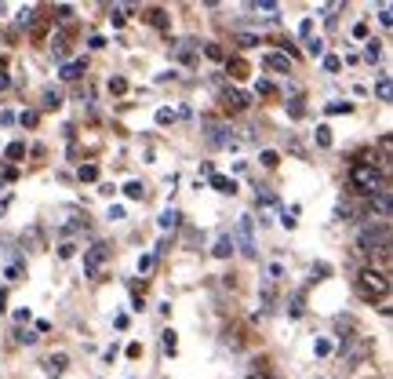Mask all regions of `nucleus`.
Here are the masks:
<instances>
[{
    "label": "nucleus",
    "mask_w": 393,
    "mask_h": 379,
    "mask_svg": "<svg viewBox=\"0 0 393 379\" xmlns=\"http://www.w3.org/2000/svg\"><path fill=\"white\" fill-rule=\"evenodd\" d=\"M262 66H266V70H273V73H288V70H292V55L270 51V55H262Z\"/></svg>",
    "instance_id": "39448f33"
},
{
    "label": "nucleus",
    "mask_w": 393,
    "mask_h": 379,
    "mask_svg": "<svg viewBox=\"0 0 393 379\" xmlns=\"http://www.w3.org/2000/svg\"><path fill=\"white\" fill-rule=\"evenodd\" d=\"M18 26L33 30V26H37V8H22V11H18Z\"/></svg>",
    "instance_id": "9d476101"
},
{
    "label": "nucleus",
    "mask_w": 393,
    "mask_h": 379,
    "mask_svg": "<svg viewBox=\"0 0 393 379\" xmlns=\"http://www.w3.org/2000/svg\"><path fill=\"white\" fill-rule=\"evenodd\" d=\"M124 216H127V212H124V204H113V208H109V219H113V223L124 219Z\"/></svg>",
    "instance_id": "c85d7f7f"
},
{
    "label": "nucleus",
    "mask_w": 393,
    "mask_h": 379,
    "mask_svg": "<svg viewBox=\"0 0 393 379\" xmlns=\"http://www.w3.org/2000/svg\"><path fill=\"white\" fill-rule=\"evenodd\" d=\"M51 368H55V372L66 368V354H51Z\"/></svg>",
    "instance_id": "cd10ccee"
},
{
    "label": "nucleus",
    "mask_w": 393,
    "mask_h": 379,
    "mask_svg": "<svg viewBox=\"0 0 393 379\" xmlns=\"http://www.w3.org/2000/svg\"><path fill=\"white\" fill-rule=\"evenodd\" d=\"M299 33H302V37H310V33H313V18H302V26H299Z\"/></svg>",
    "instance_id": "7c9ffc66"
},
{
    "label": "nucleus",
    "mask_w": 393,
    "mask_h": 379,
    "mask_svg": "<svg viewBox=\"0 0 393 379\" xmlns=\"http://www.w3.org/2000/svg\"><path fill=\"white\" fill-rule=\"evenodd\" d=\"M8 306V288H0V310Z\"/></svg>",
    "instance_id": "ea45409f"
},
{
    "label": "nucleus",
    "mask_w": 393,
    "mask_h": 379,
    "mask_svg": "<svg viewBox=\"0 0 393 379\" xmlns=\"http://www.w3.org/2000/svg\"><path fill=\"white\" fill-rule=\"evenodd\" d=\"M324 110L328 113H349V110H354V102H328Z\"/></svg>",
    "instance_id": "a211bd4d"
},
{
    "label": "nucleus",
    "mask_w": 393,
    "mask_h": 379,
    "mask_svg": "<svg viewBox=\"0 0 393 379\" xmlns=\"http://www.w3.org/2000/svg\"><path fill=\"white\" fill-rule=\"evenodd\" d=\"M354 37H357V40H364V37H368V26H364V23H357V26H354Z\"/></svg>",
    "instance_id": "4c0bfd02"
},
{
    "label": "nucleus",
    "mask_w": 393,
    "mask_h": 379,
    "mask_svg": "<svg viewBox=\"0 0 393 379\" xmlns=\"http://www.w3.org/2000/svg\"><path fill=\"white\" fill-rule=\"evenodd\" d=\"M379 23H382V26H389V23H393V15H389V4H382V8H379Z\"/></svg>",
    "instance_id": "bb28decb"
},
{
    "label": "nucleus",
    "mask_w": 393,
    "mask_h": 379,
    "mask_svg": "<svg viewBox=\"0 0 393 379\" xmlns=\"http://www.w3.org/2000/svg\"><path fill=\"white\" fill-rule=\"evenodd\" d=\"M317 146H332V128H328V124L317 128Z\"/></svg>",
    "instance_id": "6ab92c4d"
},
{
    "label": "nucleus",
    "mask_w": 393,
    "mask_h": 379,
    "mask_svg": "<svg viewBox=\"0 0 393 379\" xmlns=\"http://www.w3.org/2000/svg\"><path fill=\"white\" fill-rule=\"evenodd\" d=\"M18 343H37V332H18Z\"/></svg>",
    "instance_id": "c9c22d12"
},
{
    "label": "nucleus",
    "mask_w": 393,
    "mask_h": 379,
    "mask_svg": "<svg viewBox=\"0 0 393 379\" xmlns=\"http://www.w3.org/2000/svg\"><path fill=\"white\" fill-rule=\"evenodd\" d=\"M306 51H310L313 58H324V40L320 37H306Z\"/></svg>",
    "instance_id": "f8f14e48"
},
{
    "label": "nucleus",
    "mask_w": 393,
    "mask_h": 379,
    "mask_svg": "<svg viewBox=\"0 0 393 379\" xmlns=\"http://www.w3.org/2000/svg\"><path fill=\"white\" fill-rule=\"evenodd\" d=\"M262 18H270V23H273V18H277V4H270V0H262V4H251Z\"/></svg>",
    "instance_id": "2eb2a0df"
},
{
    "label": "nucleus",
    "mask_w": 393,
    "mask_h": 379,
    "mask_svg": "<svg viewBox=\"0 0 393 379\" xmlns=\"http://www.w3.org/2000/svg\"><path fill=\"white\" fill-rule=\"evenodd\" d=\"M324 70H328V73H339V70H342V62H339L335 55H324Z\"/></svg>",
    "instance_id": "412c9836"
},
{
    "label": "nucleus",
    "mask_w": 393,
    "mask_h": 379,
    "mask_svg": "<svg viewBox=\"0 0 393 379\" xmlns=\"http://www.w3.org/2000/svg\"><path fill=\"white\" fill-rule=\"evenodd\" d=\"M258 95H273V84L270 80H258Z\"/></svg>",
    "instance_id": "f704fd0d"
},
{
    "label": "nucleus",
    "mask_w": 393,
    "mask_h": 379,
    "mask_svg": "<svg viewBox=\"0 0 393 379\" xmlns=\"http://www.w3.org/2000/svg\"><path fill=\"white\" fill-rule=\"evenodd\" d=\"M364 51H368V58H371V62H375V58L382 55V44H379V40H368V48H364Z\"/></svg>",
    "instance_id": "4be33fe9"
},
{
    "label": "nucleus",
    "mask_w": 393,
    "mask_h": 379,
    "mask_svg": "<svg viewBox=\"0 0 393 379\" xmlns=\"http://www.w3.org/2000/svg\"><path fill=\"white\" fill-rule=\"evenodd\" d=\"M127 357H142V343H127Z\"/></svg>",
    "instance_id": "72a5a7b5"
},
{
    "label": "nucleus",
    "mask_w": 393,
    "mask_h": 379,
    "mask_svg": "<svg viewBox=\"0 0 393 379\" xmlns=\"http://www.w3.org/2000/svg\"><path fill=\"white\" fill-rule=\"evenodd\" d=\"M375 208H379V219L386 223L389 219V190H382V194L375 197Z\"/></svg>",
    "instance_id": "9b49d317"
},
{
    "label": "nucleus",
    "mask_w": 393,
    "mask_h": 379,
    "mask_svg": "<svg viewBox=\"0 0 393 379\" xmlns=\"http://www.w3.org/2000/svg\"><path fill=\"white\" fill-rule=\"evenodd\" d=\"M255 379H262V375H255Z\"/></svg>",
    "instance_id": "79ce46f5"
},
{
    "label": "nucleus",
    "mask_w": 393,
    "mask_h": 379,
    "mask_svg": "<svg viewBox=\"0 0 393 379\" xmlns=\"http://www.w3.org/2000/svg\"><path fill=\"white\" fill-rule=\"evenodd\" d=\"M124 88H127L124 77H113V80H109V92H124Z\"/></svg>",
    "instance_id": "2f4dec72"
},
{
    "label": "nucleus",
    "mask_w": 393,
    "mask_h": 379,
    "mask_svg": "<svg viewBox=\"0 0 393 379\" xmlns=\"http://www.w3.org/2000/svg\"><path fill=\"white\" fill-rule=\"evenodd\" d=\"M55 15L66 23V18H73V8H70V4H62V8H55Z\"/></svg>",
    "instance_id": "c756f323"
},
{
    "label": "nucleus",
    "mask_w": 393,
    "mask_h": 379,
    "mask_svg": "<svg viewBox=\"0 0 393 379\" xmlns=\"http://www.w3.org/2000/svg\"><path fill=\"white\" fill-rule=\"evenodd\" d=\"M313 354H317V357H328V354H332V343H328V340H317V343H313Z\"/></svg>",
    "instance_id": "5701e85b"
},
{
    "label": "nucleus",
    "mask_w": 393,
    "mask_h": 379,
    "mask_svg": "<svg viewBox=\"0 0 393 379\" xmlns=\"http://www.w3.org/2000/svg\"><path fill=\"white\" fill-rule=\"evenodd\" d=\"M18 120H22V128H33V124H37V113H22Z\"/></svg>",
    "instance_id": "473e14b6"
},
{
    "label": "nucleus",
    "mask_w": 393,
    "mask_h": 379,
    "mask_svg": "<svg viewBox=\"0 0 393 379\" xmlns=\"http://www.w3.org/2000/svg\"><path fill=\"white\" fill-rule=\"evenodd\" d=\"M124 194H127L131 201H142V197H146V186H142L139 179H131V182L124 186Z\"/></svg>",
    "instance_id": "1a4fd4ad"
},
{
    "label": "nucleus",
    "mask_w": 393,
    "mask_h": 379,
    "mask_svg": "<svg viewBox=\"0 0 393 379\" xmlns=\"http://www.w3.org/2000/svg\"><path fill=\"white\" fill-rule=\"evenodd\" d=\"M171 120H175V113H171L168 106H164V110H157V124H171Z\"/></svg>",
    "instance_id": "a878e982"
},
{
    "label": "nucleus",
    "mask_w": 393,
    "mask_h": 379,
    "mask_svg": "<svg viewBox=\"0 0 393 379\" xmlns=\"http://www.w3.org/2000/svg\"><path fill=\"white\" fill-rule=\"evenodd\" d=\"M102 266H106V248L102 244H95V248H84V278H99L102 273Z\"/></svg>",
    "instance_id": "20e7f679"
},
{
    "label": "nucleus",
    "mask_w": 393,
    "mask_h": 379,
    "mask_svg": "<svg viewBox=\"0 0 393 379\" xmlns=\"http://www.w3.org/2000/svg\"><path fill=\"white\" fill-rule=\"evenodd\" d=\"M80 179H87V182L99 179V168H95V164H84V168H80Z\"/></svg>",
    "instance_id": "b1692460"
},
{
    "label": "nucleus",
    "mask_w": 393,
    "mask_h": 379,
    "mask_svg": "<svg viewBox=\"0 0 393 379\" xmlns=\"http://www.w3.org/2000/svg\"><path fill=\"white\" fill-rule=\"evenodd\" d=\"M22 154H26V146H22V142H11V146H8V157H11V161H18Z\"/></svg>",
    "instance_id": "393cba45"
},
{
    "label": "nucleus",
    "mask_w": 393,
    "mask_h": 379,
    "mask_svg": "<svg viewBox=\"0 0 393 379\" xmlns=\"http://www.w3.org/2000/svg\"><path fill=\"white\" fill-rule=\"evenodd\" d=\"M149 266H153V256H142V259H139V273H146Z\"/></svg>",
    "instance_id": "58836bf2"
},
{
    "label": "nucleus",
    "mask_w": 393,
    "mask_h": 379,
    "mask_svg": "<svg viewBox=\"0 0 393 379\" xmlns=\"http://www.w3.org/2000/svg\"><path fill=\"white\" fill-rule=\"evenodd\" d=\"M258 161H262V168H277V164H280V154H277V150H262Z\"/></svg>",
    "instance_id": "f3484780"
},
{
    "label": "nucleus",
    "mask_w": 393,
    "mask_h": 379,
    "mask_svg": "<svg viewBox=\"0 0 393 379\" xmlns=\"http://www.w3.org/2000/svg\"><path fill=\"white\" fill-rule=\"evenodd\" d=\"M161 347H164V354H175V350H179V332H175V328H164V332H161Z\"/></svg>",
    "instance_id": "6e6552de"
},
{
    "label": "nucleus",
    "mask_w": 393,
    "mask_h": 379,
    "mask_svg": "<svg viewBox=\"0 0 393 379\" xmlns=\"http://www.w3.org/2000/svg\"><path fill=\"white\" fill-rule=\"evenodd\" d=\"M211 190H215V194H237V182L233 179H226V175H211Z\"/></svg>",
    "instance_id": "0eeeda50"
},
{
    "label": "nucleus",
    "mask_w": 393,
    "mask_h": 379,
    "mask_svg": "<svg viewBox=\"0 0 393 379\" xmlns=\"http://www.w3.org/2000/svg\"><path fill=\"white\" fill-rule=\"evenodd\" d=\"M51 55H55V58L66 55V33H51Z\"/></svg>",
    "instance_id": "4468645a"
},
{
    "label": "nucleus",
    "mask_w": 393,
    "mask_h": 379,
    "mask_svg": "<svg viewBox=\"0 0 393 379\" xmlns=\"http://www.w3.org/2000/svg\"><path fill=\"white\" fill-rule=\"evenodd\" d=\"M357 292H361V299H382V296H389V278H386V270H375V266L361 270Z\"/></svg>",
    "instance_id": "f03ea898"
},
{
    "label": "nucleus",
    "mask_w": 393,
    "mask_h": 379,
    "mask_svg": "<svg viewBox=\"0 0 393 379\" xmlns=\"http://www.w3.org/2000/svg\"><path fill=\"white\" fill-rule=\"evenodd\" d=\"M8 84H11V77H8V73H0V92H4Z\"/></svg>",
    "instance_id": "a19ab883"
},
{
    "label": "nucleus",
    "mask_w": 393,
    "mask_h": 379,
    "mask_svg": "<svg viewBox=\"0 0 393 379\" xmlns=\"http://www.w3.org/2000/svg\"><path fill=\"white\" fill-rule=\"evenodd\" d=\"M361 248L364 251H371V256H375V251H379V256H382V263L389 259V223H371V226H364L361 230Z\"/></svg>",
    "instance_id": "7ed1b4c3"
},
{
    "label": "nucleus",
    "mask_w": 393,
    "mask_h": 379,
    "mask_svg": "<svg viewBox=\"0 0 393 379\" xmlns=\"http://www.w3.org/2000/svg\"><path fill=\"white\" fill-rule=\"evenodd\" d=\"M84 73V58L80 62H70V66H62V80H77Z\"/></svg>",
    "instance_id": "ddd939ff"
},
{
    "label": "nucleus",
    "mask_w": 393,
    "mask_h": 379,
    "mask_svg": "<svg viewBox=\"0 0 393 379\" xmlns=\"http://www.w3.org/2000/svg\"><path fill=\"white\" fill-rule=\"evenodd\" d=\"M179 226V212H175V208H168V212L161 216V230H175Z\"/></svg>",
    "instance_id": "dca6fc26"
},
{
    "label": "nucleus",
    "mask_w": 393,
    "mask_h": 379,
    "mask_svg": "<svg viewBox=\"0 0 393 379\" xmlns=\"http://www.w3.org/2000/svg\"><path fill=\"white\" fill-rule=\"evenodd\" d=\"M349 182H354V190H361V194H382L386 190V179H382V168L375 161H357L354 168H349Z\"/></svg>",
    "instance_id": "f257e3e1"
},
{
    "label": "nucleus",
    "mask_w": 393,
    "mask_h": 379,
    "mask_svg": "<svg viewBox=\"0 0 393 379\" xmlns=\"http://www.w3.org/2000/svg\"><path fill=\"white\" fill-rule=\"evenodd\" d=\"M240 44H244V48H255V44H258V37H251V33H244V37H240Z\"/></svg>",
    "instance_id": "e433bc0d"
},
{
    "label": "nucleus",
    "mask_w": 393,
    "mask_h": 379,
    "mask_svg": "<svg viewBox=\"0 0 393 379\" xmlns=\"http://www.w3.org/2000/svg\"><path fill=\"white\" fill-rule=\"evenodd\" d=\"M211 256H215V259H230V256H233V237H230V234L218 237L215 248H211Z\"/></svg>",
    "instance_id": "423d86ee"
},
{
    "label": "nucleus",
    "mask_w": 393,
    "mask_h": 379,
    "mask_svg": "<svg viewBox=\"0 0 393 379\" xmlns=\"http://www.w3.org/2000/svg\"><path fill=\"white\" fill-rule=\"evenodd\" d=\"M375 92H379V99H382V102H389V77H386V73L379 77V88H375Z\"/></svg>",
    "instance_id": "aec40b11"
}]
</instances>
